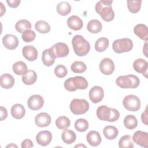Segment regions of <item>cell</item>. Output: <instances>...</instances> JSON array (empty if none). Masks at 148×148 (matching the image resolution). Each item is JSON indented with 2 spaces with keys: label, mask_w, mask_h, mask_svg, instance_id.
<instances>
[{
  "label": "cell",
  "mask_w": 148,
  "mask_h": 148,
  "mask_svg": "<svg viewBox=\"0 0 148 148\" xmlns=\"http://www.w3.org/2000/svg\"><path fill=\"white\" fill-rule=\"evenodd\" d=\"M25 114V109L21 104L16 103L12 106L11 108V114L14 119H21L24 116Z\"/></svg>",
  "instance_id": "23"
},
{
  "label": "cell",
  "mask_w": 148,
  "mask_h": 148,
  "mask_svg": "<svg viewBox=\"0 0 148 148\" xmlns=\"http://www.w3.org/2000/svg\"><path fill=\"white\" fill-rule=\"evenodd\" d=\"M124 126L129 130H133L138 125V120L134 115H127L124 119Z\"/></svg>",
  "instance_id": "32"
},
{
  "label": "cell",
  "mask_w": 148,
  "mask_h": 148,
  "mask_svg": "<svg viewBox=\"0 0 148 148\" xmlns=\"http://www.w3.org/2000/svg\"><path fill=\"white\" fill-rule=\"evenodd\" d=\"M72 45L75 53L80 57L87 55L90 50L89 42L82 36L76 35L74 36L72 40Z\"/></svg>",
  "instance_id": "2"
},
{
  "label": "cell",
  "mask_w": 148,
  "mask_h": 148,
  "mask_svg": "<svg viewBox=\"0 0 148 148\" xmlns=\"http://www.w3.org/2000/svg\"><path fill=\"white\" fill-rule=\"evenodd\" d=\"M36 30L40 34H47L50 31V26L48 23L43 20H39L35 24Z\"/></svg>",
  "instance_id": "33"
},
{
  "label": "cell",
  "mask_w": 148,
  "mask_h": 148,
  "mask_svg": "<svg viewBox=\"0 0 148 148\" xmlns=\"http://www.w3.org/2000/svg\"><path fill=\"white\" fill-rule=\"evenodd\" d=\"M49 51L54 58L66 57L69 53L68 45L62 42H58L54 44L49 49Z\"/></svg>",
  "instance_id": "8"
},
{
  "label": "cell",
  "mask_w": 148,
  "mask_h": 148,
  "mask_svg": "<svg viewBox=\"0 0 148 148\" xmlns=\"http://www.w3.org/2000/svg\"><path fill=\"white\" fill-rule=\"evenodd\" d=\"M88 95L92 102L97 103L102 100L104 97V91L101 87L95 86L90 89Z\"/></svg>",
  "instance_id": "12"
},
{
  "label": "cell",
  "mask_w": 148,
  "mask_h": 148,
  "mask_svg": "<svg viewBox=\"0 0 148 148\" xmlns=\"http://www.w3.org/2000/svg\"><path fill=\"white\" fill-rule=\"evenodd\" d=\"M13 71L17 75H23L28 71L27 66L23 61H17L13 65Z\"/></svg>",
  "instance_id": "29"
},
{
  "label": "cell",
  "mask_w": 148,
  "mask_h": 148,
  "mask_svg": "<svg viewBox=\"0 0 148 148\" xmlns=\"http://www.w3.org/2000/svg\"><path fill=\"white\" fill-rule=\"evenodd\" d=\"M71 125L70 120L66 116H60L56 120V125L60 130H65Z\"/></svg>",
  "instance_id": "37"
},
{
  "label": "cell",
  "mask_w": 148,
  "mask_h": 148,
  "mask_svg": "<svg viewBox=\"0 0 148 148\" xmlns=\"http://www.w3.org/2000/svg\"><path fill=\"white\" fill-rule=\"evenodd\" d=\"M31 23L25 19H22L18 20L15 24V28L16 31L19 33H23L24 31L27 29H31Z\"/></svg>",
  "instance_id": "30"
},
{
  "label": "cell",
  "mask_w": 148,
  "mask_h": 148,
  "mask_svg": "<svg viewBox=\"0 0 148 148\" xmlns=\"http://www.w3.org/2000/svg\"><path fill=\"white\" fill-rule=\"evenodd\" d=\"M116 83L121 88H135L139 86L140 80L136 75H127L119 76Z\"/></svg>",
  "instance_id": "5"
},
{
  "label": "cell",
  "mask_w": 148,
  "mask_h": 148,
  "mask_svg": "<svg viewBox=\"0 0 148 148\" xmlns=\"http://www.w3.org/2000/svg\"><path fill=\"white\" fill-rule=\"evenodd\" d=\"M103 134L106 139L109 140H113L117 136L119 131L114 126L108 125L103 128Z\"/></svg>",
  "instance_id": "25"
},
{
  "label": "cell",
  "mask_w": 148,
  "mask_h": 148,
  "mask_svg": "<svg viewBox=\"0 0 148 148\" xmlns=\"http://www.w3.org/2000/svg\"><path fill=\"white\" fill-rule=\"evenodd\" d=\"M75 147H86V146H85V145H82V144H80V145H76L75 146Z\"/></svg>",
  "instance_id": "48"
},
{
  "label": "cell",
  "mask_w": 148,
  "mask_h": 148,
  "mask_svg": "<svg viewBox=\"0 0 148 148\" xmlns=\"http://www.w3.org/2000/svg\"><path fill=\"white\" fill-rule=\"evenodd\" d=\"M71 71L76 73H80L84 72L87 69V66L82 61H76L73 62L71 66Z\"/></svg>",
  "instance_id": "36"
},
{
  "label": "cell",
  "mask_w": 148,
  "mask_h": 148,
  "mask_svg": "<svg viewBox=\"0 0 148 148\" xmlns=\"http://www.w3.org/2000/svg\"><path fill=\"white\" fill-rule=\"evenodd\" d=\"M127 7L129 11L132 13H138L141 7V0H127Z\"/></svg>",
  "instance_id": "34"
},
{
  "label": "cell",
  "mask_w": 148,
  "mask_h": 148,
  "mask_svg": "<svg viewBox=\"0 0 148 148\" xmlns=\"http://www.w3.org/2000/svg\"><path fill=\"white\" fill-rule=\"evenodd\" d=\"M99 70L105 75H110L114 71L115 66L113 61L109 58H103L99 64Z\"/></svg>",
  "instance_id": "10"
},
{
  "label": "cell",
  "mask_w": 148,
  "mask_h": 148,
  "mask_svg": "<svg viewBox=\"0 0 148 148\" xmlns=\"http://www.w3.org/2000/svg\"><path fill=\"white\" fill-rule=\"evenodd\" d=\"M21 37L24 42H31L35 40L36 38V34L34 31H32L31 29H27L23 32Z\"/></svg>",
  "instance_id": "40"
},
{
  "label": "cell",
  "mask_w": 148,
  "mask_h": 148,
  "mask_svg": "<svg viewBox=\"0 0 148 148\" xmlns=\"http://www.w3.org/2000/svg\"><path fill=\"white\" fill-rule=\"evenodd\" d=\"M87 80L80 76H77L66 79L64 84L65 88L69 91H75L78 89L85 90L88 87Z\"/></svg>",
  "instance_id": "4"
},
{
  "label": "cell",
  "mask_w": 148,
  "mask_h": 148,
  "mask_svg": "<svg viewBox=\"0 0 148 148\" xmlns=\"http://www.w3.org/2000/svg\"><path fill=\"white\" fill-rule=\"evenodd\" d=\"M70 109L74 114H83L89 109V103L84 99L76 98L71 101Z\"/></svg>",
  "instance_id": "7"
},
{
  "label": "cell",
  "mask_w": 148,
  "mask_h": 148,
  "mask_svg": "<svg viewBox=\"0 0 148 148\" xmlns=\"http://www.w3.org/2000/svg\"><path fill=\"white\" fill-rule=\"evenodd\" d=\"M6 2L10 8H15L18 6L21 1L20 0H7Z\"/></svg>",
  "instance_id": "43"
},
{
  "label": "cell",
  "mask_w": 148,
  "mask_h": 148,
  "mask_svg": "<svg viewBox=\"0 0 148 148\" xmlns=\"http://www.w3.org/2000/svg\"><path fill=\"white\" fill-rule=\"evenodd\" d=\"M133 68L136 72L140 73L147 77V71L148 68L147 62L143 58H138L133 63Z\"/></svg>",
  "instance_id": "18"
},
{
  "label": "cell",
  "mask_w": 148,
  "mask_h": 148,
  "mask_svg": "<svg viewBox=\"0 0 148 148\" xmlns=\"http://www.w3.org/2000/svg\"><path fill=\"white\" fill-rule=\"evenodd\" d=\"M0 110H1L0 111L1 112V121H3L7 118L8 111H7V109L3 106L0 107Z\"/></svg>",
  "instance_id": "44"
},
{
  "label": "cell",
  "mask_w": 148,
  "mask_h": 148,
  "mask_svg": "<svg viewBox=\"0 0 148 148\" xmlns=\"http://www.w3.org/2000/svg\"><path fill=\"white\" fill-rule=\"evenodd\" d=\"M17 147V146L16 145H14V144H13V143H11L10 145H7L6 146V147Z\"/></svg>",
  "instance_id": "47"
},
{
  "label": "cell",
  "mask_w": 148,
  "mask_h": 148,
  "mask_svg": "<svg viewBox=\"0 0 148 148\" xmlns=\"http://www.w3.org/2000/svg\"><path fill=\"white\" fill-rule=\"evenodd\" d=\"M102 28V23L98 20H91L87 25V30L92 34H97L99 32Z\"/></svg>",
  "instance_id": "27"
},
{
  "label": "cell",
  "mask_w": 148,
  "mask_h": 148,
  "mask_svg": "<svg viewBox=\"0 0 148 148\" xmlns=\"http://www.w3.org/2000/svg\"><path fill=\"white\" fill-rule=\"evenodd\" d=\"M51 121L50 116L46 112H42L38 114L35 118V123L39 127H47L50 124Z\"/></svg>",
  "instance_id": "16"
},
{
  "label": "cell",
  "mask_w": 148,
  "mask_h": 148,
  "mask_svg": "<svg viewBox=\"0 0 148 148\" xmlns=\"http://www.w3.org/2000/svg\"><path fill=\"white\" fill-rule=\"evenodd\" d=\"M109 42L108 38L102 37L96 40L95 43V49L98 52H102L108 47Z\"/></svg>",
  "instance_id": "31"
},
{
  "label": "cell",
  "mask_w": 148,
  "mask_h": 148,
  "mask_svg": "<svg viewBox=\"0 0 148 148\" xmlns=\"http://www.w3.org/2000/svg\"><path fill=\"white\" fill-rule=\"evenodd\" d=\"M134 32L140 39L145 40L146 42L147 41L148 28L145 24H138L136 25L134 28Z\"/></svg>",
  "instance_id": "20"
},
{
  "label": "cell",
  "mask_w": 148,
  "mask_h": 148,
  "mask_svg": "<svg viewBox=\"0 0 148 148\" xmlns=\"http://www.w3.org/2000/svg\"><path fill=\"white\" fill-rule=\"evenodd\" d=\"M34 146L33 142L29 139H25L22 142L21 145V147L22 148H28L32 147Z\"/></svg>",
  "instance_id": "42"
},
{
  "label": "cell",
  "mask_w": 148,
  "mask_h": 148,
  "mask_svg": "<svg viewBox=\"0 0 148 148\" xmlns=\"http://www.w3.org/2000/svg\"><path fill=\"white\" fill-rule=\"evenodd\" d=\"M27 105L30 109L32 110H37L43 107L44 105V99L40 95H33L28 98Z\"/></svg>",
  "instance_id": "11"
},
{
  "label": "cell",
  "mask_w": 148,
  "mask_h": 148,
  "mask_svg": "<svg viewBox=\"0 0 148 148\" xmlns=\"http://www.w3.org/2000/svg\"><path fill=\"white\" fill-rule=\"evenodd\" d=\"M1 86L5 89L12 88L14 84V77L9 73H4L0 77Z\"/></svg>",
  "instance_id": "22"
},
{
  "label": "cell",
  "mask_w": 148,
  "mask_h": 148,
  "mask_svg": "<svg viewBox=\"0 0 148 148\" xmlns=\"http://www.w3.org/2000/svg\"><path fill=\"white\" fill-rule=\"evenodd\" d=\"M124 107L131 112H136L140 108V101L135 95H128L125 96L123 101Z\"/></svg>",
  "instance_id": "9"
},
{
  "label": "cell",
  "mask_w": 148,
  "mask_h": 148,
  "mask_svg": "<svg viewBox=\"0 0 148 148\" xmlns=\"http://www.w3.org/2000/svg\"><path fill=\"white\" fill-rule=\"evenodd\" d=\"M56 9L60 15L66 16L71 11V6L68 2L62 1L57 4Z\"/></svg>",
  "instance_id": "28"
},
{
  "label": "cell",
  "mask_w": 148,
  "mask_h": 148,
  "mask_svg": "<svg viewBox=\"0 0 148 148\" xmlns=\"http://www.w3.org/2000/svg\"><path fill=\"white\" fill-rule=\"evenodd\" d=\"M86 139L88 143L92 146H97L101 142V137L99 133L96 131H90L87 136Z\"/></svg>",
  "instance_id": "21"
},
{
  "label": "cell",
  "mask_w": 148,
  "mask_h": 148,
  "mask_svg": "<svg viewBox=\"0 0 148 148\" xmlns=\"http://www.w3.org/2000/svg\"><path fill=\"white\" fill-rule=\"evenodd\" d=\"M112 0H101L95 5V11L105 21L109 22L113 20L114 12L112 9Z\"/></svg>",
  "instance_id": "1"
},
{
  "label": "cell",
  "mask_w": 148,
  "mask_h": 148,
  "mask_svg": "<svg viewBox=\"0 0 148 148\" xmlns=\"http://www.w3.org/2000/svg\"><path fill=\"white\" fill-rule=\"evenodd\" d=\"M97 116L101 120L114 122L119 119L120 113L116 109L110 108L106 105H101L97 108Z\"/></svg>",
  "instance_id": "3"
},
{
  "label": "cell",
  "mask_w": 148,
  "mask_h": 148,
  "mask_svg": "<svg viewBox=\"0 0 148 148\" xmlns=\"http://www.w3.org/2000/svg\"><path fill=\"white\" fill-rule=\"evenodd\" d=\"M2 43L4 46L9 50H14L18 46L19 41L17 37L12 34H7L3 36Z\"/></svg>",
  "instance_id": "14"
},
{
  "label": "cell",
  "mask_w": 148,
  "mask_h": 148,
  "mask_svg": "<svg viewBox=\"0 0 148 148\" xmlns=\"http://www.w3.org/2000/svg\"><path fill=\"white\" fill-rule=\"evenodd\" d=\"M119 146L120 148H132L134 145L131 140V136L125 135L123 136L119 141Z\"/></svg>",
  "instance_id": "38"
},
{
  "label": "cell",
  "mask_w": 148,
  "mask_h": 148,
  "mask_svg": "<svg viewBox=\"0 0 148 148\" xmlns=\"http://www.w3.org/2000/svg\"><path fill=\"white\" fill-rule=\"evenodd\" d=\"M133 141L138 145L147 148L148 147V133L142 131H136L132 136Z\"/></svg>",
  "instance_id": "13"
},
{
  "label": "cell",
  "mask_w": 148,
  "mask_h": 148,
  "mask_svg": "<svg viewBox=\"0 0 148 148\" xmlns=\"http://www.w3.org/2000/svg\"><path fill=\"white\" fill-rule=\"evenodd\" d=\"M54 58L51 55L49 51V49H45L43 50L42 55V61L43 64L47 66H51L55 61Z\"/></svg>",
  "instance_id": "35"
},
{
  "label": "cell",
  "mask_w": 148,
  "mask_h": 148,
  "mask_svg": "<svg viewBox=\"0 0 148 148\" xmlns=\"http://www.w3.org/2000/svg\"><path fill=\"white\" fill-rule=\"evenodd\" d=\"M75 128L79 132H84L88 128V123L84 119H79L75 123Z\"/></svg>",
  "instance_id": "39"
},
{
  "label": "cell",
  "mask_w": 148,
  "mask_h": 148,
  "mask_svg": "<svg viewBox=\"0 0 148 148\" xmlns=\"http://www.w3.org/2000/svg\"><path fill=\"white\" fill-rule=\"evenodd\" d=\"M36 80L37 74L33 70H28L22 76V81L26 85H32L36 82Z\"/></svg>",
  "instance_id": "24"
},
{
  "label": "cell",
  "mask_w": 148,
  "mask_h": 148,
  "mask_svg": "<svg viewBox=\"0 0 148 148\" xmlns=\"http://www.w3.org/2000/svg\"><path fill=\"white\" fill-rule=\"evenodd\" d=\"M61 138L65 143L70 145L75 142L76 139V135L73 131L66 128L62 133Z\"/></svg>",
  "instance_id": "26"
},
{
  "label": "cell",
  "mask_w": 148,
  "mask_h": 148,
  "mask_svg": "<svg viewBox=\"0 0 148 148\" xmlns=\"http://www.w3.org/2000/svg\"><path fill=\"white\" fill-rule=\"evenodd\" d=\"M67 25L69 28L74 31L81 29L83 26L82 20L76 15H72L67 20Z\"/></svg>",
  "instance_id": "19"
},
{
  "label": "cell",
  "mask_w": 148,
  "mask_h": 148,
  "mask_svg": "<svg viewBox=\"0 0 148 148\" xmlns=\"http://www.w3.org/2000/svg\"><path fill=\"white\" fill-rule=\"evenodd\" d=\"M24 57L29 61H34L37 59L38 51L35 47L31 45L25 46L22 49Z\"/></svg>",
  "instance_id": "17"
},
{
  "label": "cell",
  "mask_w": 148,
  "mask_h": 148,
  "mask_svg": "<svg viewBox=\"0 0 148 148\" xmlns=\"http://www.w3.org/2000/svg\"><path fill=\"white\" fill-rule=\"evenodd\" d=\"M54 73L57 77L59 78H62L66 76L68 73V71L65 66L60 64L55 68Z\"/></svg>",
  "instance_id": "41"
},
{
  "label": "cell",
  "mask_w": 148,
  "mask_h": 148,
  "mask_svg": "<svg viewBox=\"0 0 148 148\" xmlns=\"http://www.w3.org/2000/svg\"><path fill=\"white\" fill-rule=\"evenodd\" d=\"M0 5H1V16H2L6 12V9L2 2H0Z\"/></svg>",
  "instance_id": "46"
},
{
  "label": "cell",
  "mask_w": 148,
  "mask_h": 148,
  "mask_svg": "<svg viewBox=\"0 0 148 148\" xmlns=\"http://www.w3.org/2000/svg\"><path fill=\"white\" fill-rule=\"evenodd\" d=\"M114 51L116 53H123L131 51L133 48V42L129 38H123L115 40L112 44Z\"/></svg>",
  "instance_id": "6"
},
{
  "label": "cell",
  "mask_w": 148,
  "mask_h": 148,
  "mask_svg": "<svg viewBox=\"0 0 148 148\" xmlns=\"http://www.w3.org/2000/svg\"><path fill=\"white\" fill-rule=\"evenodd\" d=\"M51 140L52 134L50 131L47 130L40 131L36 136V141L37 143L42 146H46L49 145Z\"/></svg>",
  "instance_id": "15"
},
{
  "label": "cell",
  "mask_w": 148,
  "mask_h": 148,
  "mask_svg": "<svg viewBox=\"0 0 148 148\" xmlns=\"http://www.w3.org/2000/svg\"><path fill=\"white\" fill-rule=\"evenodd\" d=\"M141 119L143 123L145 125H147V108L145 109V110L142 113L141 115Z\"/></svg>",
  "instance_id": "45"
}]
</instances>
